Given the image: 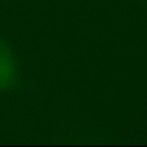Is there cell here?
Instances as JSON below:
<instances>
[{
  "instance_id": "6da1fadb",
  "label": "cell",
  "mask_w": 147,
  "mask_h": 147,
  "mask_svg": "<svg viewBox=\"0 0 147 147\" xmlns=\"http://www.w3.org/2000/svg\"><path fill=\"white\" fill-rule=\"evenodd\" d=\"M17 75L18 67L14 53L7 43L0 40V93L14 85Z\"/></svg>"
}]
</instances>
